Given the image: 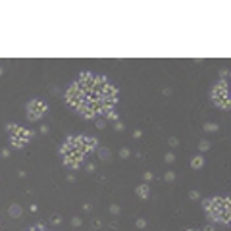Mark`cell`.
Here are the masks:
<instances>
[{"instance_id":"obj_10","label":"cell","mask_w":231,"mask_h":231,"mask_svg":"<svg viewBox=\"0 0 231 231\" xmlns=\"http://www.w3.org/2000/svg\"><path fill=\"white\" fill-rule=\"evenodd\" d=\"M204 166V158H202V154H195L191 158V168L192 170H200V168Z\"/></svg>"},{"instance_id":"obj_35","label":"cell","mask_w":231,"mask_h":231,"mask_svg":"<svg viewBox=\"0 0 231 231\" xmlns=\"http://www.w3.org/2000/svg\"><path fill=\"white\" fill-rule=\"evenodd\" d=\"M0 156H2V158H8V156H10V150H8V148H4V150L0 152Z\"/></svg>"},{"instance_id":"obj_26","label":"cell","mask_w":231,"mask_h":231,"mask_svg":"<svg viewBox=\"0 0 231 231\" xmlns=\"http://www.w3.org/2000/svg\"><path fill=\"white\" fill-rule=\"evenodd\" d=\"M38 131H41V133H43V135H46V133H48V131H50V127H48L46 123H41V127H38Z\"/></svg>"},{"instance_id":"obj_7","label":"cell","mask_w":231,"mask_h":231,"mask_svg":"<svg viewBox=\"0 0 231 231\" xmlns=\"http://www.w3.org/2000/svg\"><path fill=\"white\" fill-rule=\"evenodd\" d=\"M81 162L83 160H79V158H75V156H66L64 158V164L68 168H71V170H77V168L81 166Z\"/></svg>"},{"instance_id":"obj_36","label":"cell","mask_w":231,"mask_h":231,"mask_svg":"<svg viewBox=\"0 0 231 231\" xmlns=\"http://www.w3.org/2000/svg\"><path fill=\"white\" fill-rule=\"evenodd\" d=\"M204 231H216V227H214V224H208L204 227Z\"/></svg>"},{"instance_id":"obj_17","label":"cell","mask_w":231,"mask_h":231,"mask_svg":"<svg viewBox=\"0 0 231 231\" xmlns=\"http://www.w3.org/2000/svg\"><path fill=\"white\" fill-rule=\"evenodd\" d=\"M6 129H8V133H10V135H18V131H19V127H18V125H14V123H8Z\"/></svg>"},{"instance_id":"obj_9","label":"cell","mask_w":231,"mask_h":231,"mask_svg":"<svg viewBox=\"0 0 231 231\" xmlns=\"http://www.w3.org/2000/svg\"><path fill=\"white\" fill-rule=\"evenodd\" d=\"M212 102L222 110H229V98L227 96H220V98H212Z\"/></svg>"},{"instance_id":"obj_3","label":"cell","mask_w":231,"mask_h":231,"mask_svg":"<svg viewBox=\"0 0 231 231\" xmlns=\"http://www.w3.org/2000/svg\"><path fill=\"white\" fill-rule=\"evenodd\" d=\"M100 100H104V102H110V104H116L118 102V89H116L114 85H106L102 89V93H100Z\"/></svg>"},{"instance_id":"obj_39","label":"cell","mask_w":231,"mask_h":231,"mask_svg":"<svg viewBox=\"0 0 231 231\" xmlns=\"http://www.w3.org/2000/svg\"><path fill=\"white\" fill-rule=\"evenodd\" d=\"M68 181H70V183H73V181H75V175H73V173H70V175H68Z\"/></svg>"},{"instance_id":"obj_41","label":"cell","mask_w":231,"mask_h":231,"mask_svg":"<svg viewBox=\"0 0 231 231\" xmlns=\"http://www.w3.org/2000/svg\"><path fill=\"white\" fill-rule=\"evenodd\" d=\"M185 231H200V229H185Z\"/></svg>"},{"instance_id":"obj_38","label":"cell","mask_w":231,"mask_h":231,"mask_svg":"<svg viewBox=\"0 0 231 231\" xmlns=\"http://www.w3.org/2000/svg\"><path fill=\"white\" fill-rule=\"evenodd\" d=\"M52 95H60V87H52Z\"/></svg>"},{"instance_id":"obj_24","label":"cell","mask_w":231,"mask_h":231,"mask_svg":"<svg viewBox=\"0 0 231 231\" xmlns=\"http://www.w3.org/2000/svg\"><path fill=\"white\" fill-rule=\"evenodd\" d=\"M96 127L104 129V127H106V120H104V118H98V120H96Z\"/></svg>"},{"instance_id":"obj_30","label":"cell","mask_w":231,"mask_h":231,"mask_svg":"<svg viewBox=\"0 0 231 231\" xmlns=\"http://www.w3.org/2000/svg\"><path fill=\"white\" fill-rule=\"evenodd\" d=\"M129 154H131V152H129V148H125V147L120 148V156H122V158H127Z\"/></svg>"},{"instance_id":"obj_11","label":"cell","mask_w":231,"mask_h":231,"mask_svg":"<svg viewBox=\"0 0 231 231\" xmlns=\"http://www.w3.org/2000/svg\"><path fill=\"white\" fill-rule=\"evenodd\" d=\"M135 191H137V195H139V197H141L143 200H147V199H148V195H150V189H148V183H143V185H139L137 189H135Z\"/></svg>"},{"instance_id":"obj_32","label":"cell","mask_w":231,"mask_h":231,"mask_svg":"<svg viewBox=\"0 0 231 231\" xmlns=\"http://www.w3.org/2000/svg\"><path fill=\"white\" fill-rule=\"evenodd\" d=\"M133 137H135V139H141V137H143V131H141V129H135V131H133Z\"/></svg>"},{"instance_id":"obj_18","label":"cell","mask_w":231,"mask_h":231,"mask_svg":"<svg viewBox=\"0 0 231 231\" xmlns=\"http://www.w3.org/2000/svg\"><path fill=\"white\" fill-rule=\"evenodd\" d=\"M164 179H166L168 183H173V181H175V173H173L172 170H170V172H166V175H164Z\"/></svg>"},{"instance_id":"obj_19","label":"cell","mask_w":231,"mask_h":231,"mask_svg":"<svg viewBox=\"0 0 231 231\" xmlns=\"http://www.w3.org/2000/svg\"><path fill=\"white\" fill-rule=\"evenodd\" d=\"M135 225H137V229H147V220L139 218L137 222H135Z\"/></svg>"},{"instance_id":"obj_25","label":"cell","mask_w":231,"mask_h":231,"mask_svg":"<svg viewBox=\"0 0 231 231\" xmlns=\"http://www.w3.org/2000/svg\"><path fill=\"white\" fill-rule=\"evenodd\" d=\"M189 199H191V200H199L200 199V192L199 191H191V192H189Z\"/></svg>"},{"instance_id":"obj_13","label":"cell","mask_w":231,"mask_h":231,"mask_svg":"<svg viewBox=\"0 0 231 231\" xmlns=\"http://www.w3.org/2000/svg\"><path fill=\"white\" fill-rule=\"evenodd\" d=\"M212 148V143L208 141V139H200V143H199V150L200 152H208Z\"/></svg>"},{"instance_id":"obj_33","label":"cell","mask_w":231,"mask_h":231,"mask_svg":"<svg viewBox=\"0 0 231 231\" xmlns=\"http://www.w3.org/2000/svg\"><path fill=\"white\" fill-rule=\"evenodd\" d=\"M162 95H164V96H170V95H172V89H170V87H164Z\"/></svg>"},{"instance_id":"obj_37","label":"cell","mask_w":231,"mask_h":231,"mask_svg":"<svg viewBox=\"0 0 231 231\" xmlns=\"http://www.w3.org/2000/svg\"><path fill=\"white\" fill-rule=\"evenodd\" d=\"M83 210H85V212L91 210V202H85V204H83Z\"/></svg>"},{"instance_id":"obj_22","label":"cell","mask_w":231,"mask_h":231,"mask_svg":"<svg viewBox=\"0 0 231 231\" xmlns=\"http://www.w3.org/2000/svg\"><path fill=\"white\" fill-rule=\"evenodd\" d=\"M85 172H87V173H95L96 172V166L93 164V162H89V164L85 166Z\"/></svg>"},{"instance_id":"obj_28","label":"cell","mask_w":231,"mask_h":231,"mask_svg":"<svg viewBox=\"0 0 231 231\" xmlns=\"http://www.w3.org/2000/svg\"><path fill=\"white\" fill-rule=\"evenodd\" d=\"M152 177H154L152 172H145V173H143V179L147 181V183H148V181H152Z\"/></svg>"},{"instance_id":"obj_42","label":"cell","mask_w":231,"mask_h":231,"mask_svg":"<svg viewBox=\"0 0 231 231\" xmlns=\"http://www.w3.org/2000/svg\"><path fill=\"white\" fill-rule=\"evenodd\" d=\"M2 73H4V70H2V68H0V75H2Z\"/></svg>"},{"instance_id":"obj_31","label":"cell","mask_w":231,"mask_h":231,"mask_svg":"<svg viewBox=\"0 0 231 231\" xmlns=\"http://www.w3.org/2000/svg\"><path fill=\"white\" fill-rule=\"evenodd\" d=\"M168 143H170V147H177V145H179V139H175V137H170V139H168Z\"/></svg>"},{"instance_id":"obj_12","label":"cell","mask_w":231,"mask_h":231,"mask_svg":"<svg viewBox=\"0 0 231 231\" xmlns=\"http://www.w3.org/2000/svg\"><path fill=\"white\" fill-rule=\"evenodd\" d=\"M18 137H19V139H21L23 143H29V141H31V137H33V133L29 131V129H25V127H19Z\"/></svg>"},{"instance_id":"obj_29","label":"cell","mask_w":231,"mask_h":231,"mask_svg":"<svg viewBox=\"0 0 231 231\" xmlns=\"http://www.w3.org/2000/svg\"><path fill=\"white\" fill-rule=\"evenodd\" d=\"M62 222H64L62 216H54V218H52V224H54V225H62Z\"/></svg>"},{"instance_id":"obj_34","label":"cell","mask_w":231,"mask_h":231,"mask_svg":"<svg viewBox=\"0 0 231 231\" xmlns=\"http://www.w3.org/2000/svg\"><path fill=\"white\" fill-rule=\"evenodd\" d=\"M220 75H222V79H225V77L229 75V71H227V70L224 68V70H220Z\"/></svg>"},{"instance_id":"obj_1","label":"cell","mask_w":231,"mask_h":231,"mask_svg":"<svg viewBox=\"0 0 231 231\" xmlns=\"http://www.w3.org/2000/svg\"><path fill=\"white\" fill-rule=\"evenodd\" d=\"M85 100H87V96H85L83 91L79 89V85H77V83H73L70 89L66 91V102L70 104V106H73V108H79Z\"/></svg>"},{"instance_id":"obj_14","label":"cell","mask_w":231,"mask_h":231,"mask_svg":"<svg viewBox=\"0 0 231 231\" xmlns=\"http://www.w3.org/2000/svg\"><path fill=\"white\" fill-rule=\"evenodd\" d=\"M10 145H12L14 148H21L23 145H25V143L21 141V139H19L18 135H12V137H10Z\"/></svg>"},{"instance_id":"obj_27","label":"cell","mask_w":231,"mask_h":231,"mask_svg":"<svg viewBox=\"0 0 231 231\" xmlns=\"http://www.w3.org/2000/svg\"><path fill=\"white\" fill-rule=\"evenodd\" d=\"M106 118H108V120H112V122H118V114H116L114 110H112V112H108V114H106Z\"/></svg>"},{"instance_id":"obj_15","label":"cell","mask_w":231,"mask_h":231,"mask_svg":"<svg viewBox=\"0 0 231 231\" xmlns=\"http://www.w3.org/2000/svg\"><path fill=\"white\" fill-rule=\"evenodd\" d=\"M108 212H110V216H120V214H122V206L120 204H110Z\"/></svg>"},{"instance_id":"obj_23","label":"cell","mask_w":231,"mask_h":231,"mask_svg":"<svg viewBox=\"0 0 231 231\" xmlns=\"http://www.w3.org/2000/svg\"><path fill=\"white\" fill-rule=\"evenodd\" d=\"M114 129L116 131H123V129H125V123L118 120V122H114Z\"/></svg>"},{"instance_id":"obj_2","label":"cell","mask_w":231,"mask_h":231,"mask_svg":"<svg viewBox=\"0 0 231 231\" xmlns=\"http://www.w3.org/2000/svg\"><path fill=\"white\" fill-rule=\"evenodd\" d=\"M48 112L45 102H41V100H31V102L27 104V118L31 120V122H38L43 116Z\"/></svg>"},{"instance_id":"obj_40","label":"cell","mask_w":231,"mask_h":231,"mask_svg":"<svg viewBox=\"0 0 231 231\" xmlns=\"http://www.w3.org/2000/svg\"><path fill=\"white\" fill-rule=\"evenodd\" d=\"M95 227H96V229H100V227H102V222H100V220H96V224H95Z\"/></svg>"},{"instance_id":"obj_5","label":"cell","mask_w":231,"mask_h":231,"mask_svg":"<svg viewBox=\"0 0 231 231\" xmlns=\"http://www.w3.org/2000/svg\"><path fill=\"white\" fill-rule=\"evenodd\" d=\"M81 147H83V152L85 154H89V152H93V150H96L98 148V143H96V139L95 137H81Z\"/></svg>"},{"instance_id":"obj_8","label":"cell","mask_w":231,"mask_h":231,"mask_svg":"<svg viewBox=\"0 0 231 231\" xmlns=\"http://www.w3.org/2000/svg\"><path fill=\"white\" fill-rule=\"evenodd\" d=\"M98 158L102 162H110L112 160V150H110L108 147H100L98 148Z\"/></svg>"},{"instance_id":"obj_21","label":"cell","mask_w":231,"mask_h":231,"mask_svg":"<svg viewBox=\"0 0 231 231\" xmlns=\"http://www.w3.org/2000/svg\"><path fill=\"white\" fill-rule=\"evenodd\" d=\"M81 224H83V220L79 218V216H73V218H71V225H73V227H79Z\"/></svg>"},{"instance_id":"obj_6","label":"cell","mask_w":231,"mask_h":231,"mask_svg":"<svg viewBox=\"0 0 231 231\" xmlns=\"http://www.w3.org/2000/svg\"><path fill=\"white\" fill-rule=\"evenodd\" d=\"M21 214H23V210H21L19 204H10L8 206V216H10V218L18 220V218H21Z\"/></svg>"},{"instance_id":"obj_16","label":"cell","mask_w":231,"mask_h":231,"mask_svg":"<svg viewBox=\"0 0 231 231\" xmlns=\"http://www.w3.org/2000/svg\"><path fill=\"white\" fill-rule=\"evenodd\" d=\"M218 129H220V125H218V123H214V122L204 123V131H208V133H214V131H218Z\"/></svg>"},{"instance_id":"obj_4","label":"cell","mask_w":231,"mask_h":231,"mask_svg":"<svg viewBox=\"0 0 231 231\" xmlns=\"http://www.w3.org/2000/svg\"><path fill=\"white\" fill-rule=\"evenodd\" d=\"M77 112L83 116V118H87V120H95L96 118V112H95V102L93 100H85L79 108H77Z\"/></svg>"},{"instance_id":"obj_20","label":"cell","mask_w":231,"mask_h":231,"mask_svg":"<svg viewBox=\"0 0 231 231\" xmlns=\"http://www.w3.org/2000/svg\"><path fill=\"white\" fill-rule=\"evenodd\" d=\"M164 160H166V164H173V162H175V154H173V152H168L166 156H164Z\"/></svg>"}]
</instances>
